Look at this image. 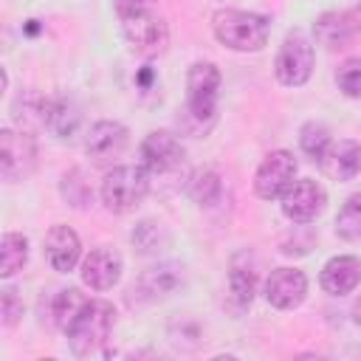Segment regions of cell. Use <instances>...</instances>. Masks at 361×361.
Returning <instances> with one entry per match:
<instances>
[{
    "mask_svg": "<svg viewBox=\"0 0 361 361\" xmlns=\"http://www.w3.org/2000/svg\"><path fill=\"white\" fill-rule=\"evenodd\" d=\"M116 324V307L104 299H90L68 330V344L76 355H93L107 341Z\"/></svg>",
    "mask_w": 361,
    "mask_h": 361,
    "instance_id": "3",
    "label": "cell"
},
{
    "mask_svg": "<svg viewBox=\"0 0 361 361\" xmlns=\"http://www.w3.org/2000/svg\"><path fill=\"white\" fill-rule=\"evenodd\" d=\"M90 299L79 290V288H65V290H59L56 293V299H54V322H56V327L59 330H71V324L76 322V316L85 310V305H87Z\"/></svg>",
    "mask_w": 361,
    "mask_h": 361,
    "instance_id": "19",
    "label": "cell"
},
{
    "mask_svg": "<svg viewBox=\"0 0 361 361\" xmlns=\"http://www.w3.org/2000/svg\"><path fill=\"white\" fill-rule=\"evenodd\" d=\"M355 197H358V203H361V192H358V195H355Z\"/></svg>",
    "mask_w": 361,
    "mask_h": 361,
    "instance_id": "31",
    "label": "cell"
},
{
    "mask_svg": "<svg viewBox=\"0 0 361 361\" xmlns=\"http://www.w3.org/2000/svg\"><path fill=\"white\" fill-rule=\"evenodd\" d=\"M319 282H322V288L330 296H344V293L355 290L358 282H361V259L358 257H350V254L327 259L324 268H322Z\"/></svg>",
    "mask_w": 361,
    "mask_h": 361,
    "instance_id": "17",
    "label": "cell"
},
{
    "mask_svg": "<svg viewBox=\"0 0 361 361\" xmlns=\"http://www.w3.org/2000/svg\"><path fill=\"white\" fill-rule=\"evenodd\" d=\"M220 93V71L214 62H195L186 73V104L195 118H212Z\"/></svg>",
    "mask_w": 361,
    "mask_h": 361,
    "instance_id": "4",
    "label": "cell"
},
{
    "mask_svg": "<svg viewBox=\"0 0 361 361\" xmlns=\"http://www.w3.org/2000/svg\"><path fill=\"white\" fill-rule=\"evenodd\" d=\"M296 178V158L288 149H274L262 158L254 175V192L262 200H276Z\"/></svg>",
    "mask_w": 361,
    "mask_h": 361,
    "instance_id": "6",
    "label": "cell"
},
{
    "mask_svg": "<svg viewBox=\"0 0 361 361\" xmlns=\"http://www.w3.org/2000/svg\"><path fill=\"white\" fill-rule=\"evenodd\" d=\"M127 141H130V133H127L124 124H118V121H96L90 127V133H87L85 149H87V155H90V161L96 166H107L127 149Z\"/></svg>",
    "mask_w": 361,
    "mask_h": 361,
    "instance_id": "10",
    "label": "cell"
},
{
    "mask_svg": "<svg viewBox=\"0 0 361 361\" xmlns=\"http://www.w3.org/2000/svg\"><path fill=\"white\" fill-rule=\"evenodd\" d=\"M327 195L313 178L293 180L282 195V214L293 223H310L324 212Z\"/></svg>",
    "mask_w": 361,
    "mask_h": 361,
    "instance_id": "8",
    "label": "cell"
},
{
    "mask_svg": "<svg viewBox=\"0 0 361 361\" xmlns=\"http://www.w3.org/2000/svg\"><path fill=\"white\" fill-rule=\"evenodd\" d=\"M319 166L324 169L327 178L333 180H353L361 172V144L353 138L330 141L327 152L322 155Z\"/></svg>",
    "mask_w": 361,
    "mask_h": 361,
    "instance_id": "14",
    "label": "cell"
},
{
    "mask_svg": "<svg viewBox=\"0 0 361 361\" xmlns=\"http://www.w3.org/2000/svg\"><path fill=\"white\" fill-rule=\"evenodd\" d=\"M178 285V265H161V268H152L144 274L141 279V288L152 296H164L169 293L172 288Z\"/></svg>",
    "mask_w": 361,
    "mask_h": 361,
    "instance_id": "25",
    "label": "cell"
},
{
    "mask_svg": "<svg viewBox=\"0 0 361 361\" xmlns=\"http://www.w3.org/2000/svg\"><path fill=\"white\" fill-rule=\"evenodd\" d=\"M0 316H3V324L6 327H14L23 316V302L17 299L14 290H0Z\"/></svg>",
    "mask_w": 361,
    "mask_h": 361,
    "instance_id": "28",
    "label": "cell"
},
{
    "mask_svg": "<svg viewBox=\"0 0 361 361\" xmlns=\"http://www.w3.org/2000/svg\"><path fill=\"white\" fill-rule=\"evenodd\" d=\"M353 316H355V322H358V324H361V299H358V302H355V310H353Z\"/></svg>",
    "mask_w": 361,
    "mask_h": 361,
    "instance_id": "30",
    "label": "cell"
},
{
    "mask_svg": "<svg viewBox=\"0 0 361 361\" xmlns=\"http://www.w3.org/2000/svg\"><path fill=\"white\" fill-rule=\"evenodd\" d=\"M361 23L353 11H327L313 23L316 42L324 48H344L347 42L355 39Z\"/></svg>",
    "mask_w": 361,
    "mask_h": 361,
    "instance_id": "16",
    "label": "cell"
},
{
    "mask_svg": "<svg viewBox=\"0 0 361 361\" xmlns=\"http://www.w3.org/2000/svg\"><path fill=\"white\" fill-rule=\"evenodd\" d=\"M212 28L217 42H223L231 51H259L268 42V17L240 8H220L212 17Z\"/></svg>",
    "mask_w": 361,
    "mask_h": 361,
    "instance_id": "1",
    "label": "cell"
},
{
    "mask_svg": "<svg viewBox=\"0 0 361 361\" xmlns=\"http://www.w3.org/2000/svg\"><path fill=\"white\" fill-rule=\"evenodd\" d=\"M42 121H45V127H48L56 138H71V135L76 133L79 113H76L71 104L56 102V104H51V107L42 113Z\"/></svg>",
    "mask_w": 361,
    "mask_h": 361,
    "instance_id": "21",
    "label": "cell"
},
{
    "mask_svg": "<svg viewBox=\"0 0 361 361\" xmlns=\"http://www.w3.org/2000/svg\"><path fill=\"white\" fill-rule=\"evenodd\" d=\"M45 257H48V262H51L54 271H59V274L73 271L76 262H79V257H82L79 234L71 226H54L45 234Z\"/></svg>",
    "mask_w": 361,
    "mask_h": 361,
    "instance_id": "15",
    "label": "cell"
},
{
    "mask_svg": "<svg viewBox=\"0 0 361 361\" xmlns=\"http://www.w3.org/2000/svg\"><path fill=\"white\" fill-rule=\"evenodd\" d=\"M336 231L344 237V240H358L361 237V203L358 197H347L344 209L338 212L336 217Z\"/></svg>",
    "mask_w": 361,
    "mask_h": 361,
    "instance_id": "26",
    "label": "cell"
},
{
    "mask_svg": "<svg viewBox=\"0 0 361 361\" xmlns=\"http://www.w3.org/2000/svg\"><path fill=\"white\" fill-rule=\"evenodd\" d=\"M336 82H338V87H341L350 99H361V56L347 59V62L338 68Z\"/></svg>",
    "mask_w": 361,
    "mask_h": 361,
    "instance_id": "27",
    "label": "cell"
},
{
    "mask_svg": "<svg viewBox=\"0 0 361 361\" xmlns=\"http://www.w3.org/2000/svg\"><path fill=\"white\" fill-rule=\"evenodd\" d=\"M228 288H231V296L237 299L240 307L251 305L254 290H257V271H254L251 265H240V262H234L231 271H228Z\"/></svg>",
    "mask_w": 361,
    "mask_h": 361,
    "instance_id": "22",
    "label": "cell"
},
{
    "mask_svg": "<svg viewBox=\"0 0 361 361\" xmlns=\"http://www.w3.org/2000/svg\"><path fill=\"white\" fill-rule=\"evenodd\" d=\"M118 276H121V257L107 245L93 248L82 259V282L90 290H110L118 282Z\"/></svg>",
    "mask_w": 361,
    "mask_h": 361,
    "instance_id": "13",
    "label": "cell"
},
{
    "mask_svg": "<svg viewBox=\"0 0 361 361\" xmlns=\"http://www.w3.org/2000/svg\"><path fill=\"white\" fill-rule=\"evenodd\" d=\"M130 240H133V245H135L141 254H155V251H161L166 234H164V228H161L158 223L144 220V223H138V226L133 228Z\"/></svg>",
    "mask_w": 361,
    "mask_h": 361,
    "instance_id": "24",
    "label": "cell"
},
{
    "mask_svg": "<svg viewBox=\"0 0 361 361\" xmlns=\"http://www.w3.org/2000/svg\"><path fill=\"white\" fill-rule=\"evenodd\" d=\"M220 192H223V183H220V175L214 169L192 172V178H189V197L197 206H214L220 200Z\"/></svg>",
    "mask_w": 361,
    "mask_h": 361,
    "instance_id": "20",
    "label": "cell"
},
{
    "mask_svg": "<svg viewBox=\"0 0 361 361\" xmlns=\"http://www.w3.org/2000/svg\"><path fill=\"white\" fill-rule=\"evenodd\" d=\"M313 45L302 37V34H290L285 37V42L279 45L276 62H274V73L282 85L288 87H299L310 79L313 73Z\"/></svg>",
    "mask_w": 361,
    "mask_h": 361,
    "instance_id": "5",
    "label": "cell"
},
{
    "mask_svg": "<svg viewBox=\"0 0 361 361\" xmlns=\"http://www.w3.org/2000/svg\"><path fill=\"white\" fill-rule=\"evenodd\" d=\"M121 25H124V37H127V42H130L135 51L147 54V56L161 54V51L166 48V42H169L166 23H164L155 11L127 17V20H121Z\"/></svg>",
    "mask_w": 361,
    "mask_h": 361,
    "instance_id": "9",
    "label": "cell"
},
{
    "mask_svg": "<svg viewBox=\"0 0 361 361\" xmlns=\"http://www.w3.org/2000/svg\"><path fill=\"white\" fill-rule=\"evenodd\" d=\"M28 259V240L17 231H6L0 240V276H14Z\"/></svg>",
    "mask_w": 361,
    "mask_h": 361,
    "instance_id": "18",
    "label": "cell"
},
{
    "mask_svg": "<svg viewBox=\"0 0 361 361\" xmlns=\"http://www.w3.org/2000/svg\"><path fill=\"white\" fill-rule=\"evenodd\" d=\"M307 293V276L299 268H276L265 279V299L279 310H293Z\"/></svg>",
    "mask_w": 361,
    "mask_h": 361,
    "instance_id": "12",
    "label": "cell"
},
{
    "mask_svg": "<svg viewBox=\"0 0 361 361\" xmlns=\"http://www.w3.org/2000/svg\"><path fill=\"white\" fill-rule=\"evenodd\" d=\"M37 161V147L34 138L28 133H14V130H3L0 133V172L6 183H17L23 180Z\"/></svg>",
    "mask_w": 361,
    "mask_h": 361,
    "instance_id": "7",
    "label": "cell"
},
{
    "mask_svg": "<svg viewBox=\"0 0 361 361\" xmlns=\"http://www.w3.org/2000/svg\"><path fill=\"white\" fill-rule=\"evenodd\" d=\"M113 6H116V14H118L121 20H127V17H135V14H147V11H152L155 0H113Z\"/></svg>",
    "mask_w": 361,
    "mask_h": 361,
    "instance_id": "29",
    "label": "cell"
},
{
    "mask_svg": "<svg viewBox=\"0 0 361 361\" xmlns=\"http://www.w3.org/2000/svg\"><path fill=\"white\" fill-rule=\"evenodd\" d=\"M141 164L149 175H166L183 164V147L172 133L155 130L141 144Z\"/></svg>",
    "mask_w": 361,
    "mask_h": 361,
    "instance_id": "11",
    "label": "cell"
},
{
    "mask_svg": "<svg viewBox=\"0 0 361 361\" xmlns=\"http://www.w3.org/2000/svg\"><path fill=\"white\" fill-rule=\"evenodd\" d=\"M149 192V172L144 164H124V166H113L104 180H102V203L116 212V214H127L133 212Z\"/></svg>",
    "mask_w": 361,
    "mask_h": 361,
    "instance_id": "2",
    "label": "cell"
},
{
    "mask_svg": "<svg viewBox=\"0 0 361 361\" xmlns=\"http://www.w3.org/2000/svg\"><path fill=\"white\" fill-rule=\"evenodd\" d=\"M330 130L322 124V121H307L302 130H299V147L305 155H310L313 161H322V155L327 152L330 147Z\"/></svg>",
    "mask_w": 361,
    "mask_h": 361,
    "instance_id": "23",
    "label": "cell"
}]
</instances>
